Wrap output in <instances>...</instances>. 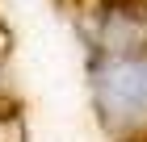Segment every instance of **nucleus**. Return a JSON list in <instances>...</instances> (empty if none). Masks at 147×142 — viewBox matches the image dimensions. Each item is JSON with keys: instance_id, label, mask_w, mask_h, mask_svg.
Here are the masks:
<instances>
[{"instance_id": "f03ea898", "label": "nucleus", "mask_w": 147, "mask_h": 142, "mask_svg": "<svg viewBox=\"0 0 147 142\" xmlns=\"http://www.w3.org/2000/svg\"><path fill=\"white\" fill-rule=\"evenodd\" d=\"M0 105H17L13 75H9V38H4V33H0Z\"/></svg>"}, {"instance_id": "7ed1b4c3", "label": "nucleus", "mask_w": 147, "mask_h": 142, "mask_svg": "<svg viewBox=\"0 0 147 142\" xmlns=\"http://www.w3.org/2000/svg\"><path fill=\"white\" fill-rule=\"evenodd\" d=\"M122 4H130V9H135V13H139V21H143V25H147V0H122Z\"/></svg>"}, {"instance_id": "f257e3e1", "label": "nucleus", "mask_w": 147, "mask_h": 142, "mask_svg": "<svg viewBox=\"0 0 147 142\" xmlns=\"http://www.w3.org/2000/svg\"><path fill=\"white\" fill-rule=\"evenodd\" d=\"M88 100L113 142H147V46L92 55Z\"/></svg>"}]
</instances>
